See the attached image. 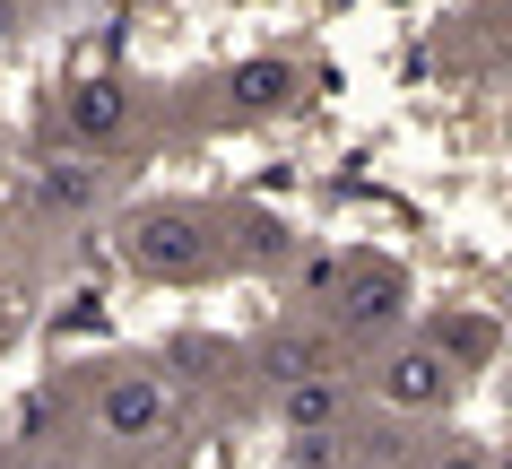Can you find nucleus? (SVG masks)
<instances>
[{
	"mask_svg": "<svg viewBox=\"0 0 512 469\" xmlns=\"http://www.w3.org/2000/svg\"><path fill=\"white\" fill-rule=\"evenodd\" d=\"M122 261L139 278H157V287H200L217 270V235L200 209H139L122 226Z\"/></svg>",
	"mask_w": 512,
	"mask_h": 469,
	"instance_id": "f257e3e1",
	"label": "nucleus"
},
{
	"mask_svg": "<svg viewBox=\"0 0 512 469\" xmlns=\"http://www.w3.org/2000/svg\"><path fill=\"white\" fill-rule=\"evenodd\" d=\"M400 304H408V278H400V261L348 252V261H339V278H330V296H322V313H330V331L374 339V331H391V322H400Z\"/></svg>",
	"mask_w": 512,
	"mask_h": 469,
	"instance_id": "f03ea898",
	"label": "nucleus"
},
{
	"mask_svg": "<svg viewBox=\"0 0 512 469\" xmlns=\"http://www.w3.org/2000/svg\"><path fill=\"white\" fill-rule=\"evenodd\" d=\"M374 391L391 400V409H443L460 391V357L443 348V339H408V348H391L374 374Z\"/></svg>",
	"mask_w": 512,
	"mask_h": 469,
	"instance_id": "7ed1b4c3",
	"label": "nucleus"
},
{
	"mask_svg": "<svg viewBox=\"0 0 512 469\" xmlns=\"http://www.w3.org/2000/svg\"><path fill=\"white\" fill-rule=\"evenodd\" d=\"M165 417H174L165 374H105V391H96V435L105 443H148L165 435Z\"/></svg>",
	"mask_w": 512,
	"mask_h": 469,
	"instance_id": "20e7f679",
	"label": "nucleus"
},
{
	"mask_svg": "<svg viewBox=\"0 0 512 469\" xmlns=\"http://www.w3.org/2000/svg\"><path fill=\"white\" fill-rule=\"evenodd\" d=\"M61 122H70V139H87V148H113V139L131 131V87L122 79H79L70 105H61Z\"/></svg>",
	"mask_w": 512,
	"mask_h": 469,
	"instance_id": "39448f33",
	"label": "nucleus"
},
{
	"mask_svg": "<svg viewBox=\"0 0 512 469\" xmlns=\"http://www.w3.org/2000/svg\"><path fill=\"white\" fill-rule=\"evenodd\" d=\"M296 96H304L296 61H243V70H235V105H252V113H287Z\"/></svg>",
	"mask_w": 512,
	"mask_h": 469,
	"instance_id": "423d86ee",
	"label": "nucleus"
},
{
	"mask_svg": "<svg viewBox=\"0 0 512 469\" xmlns=\"http://www.w3.org/2000/svg\"><path fill=\"white\" fill-rule=\"evenodd\" d=\"M261 374H270L278 391H287V383H313V374H322V339H296V331H278L270 348H261Z\"/></svg>",
	"mask_w": 512,
	"mask_h": 469,
	"instance_id": "0eeeda50",
	"label": "nucleus"
},
{
	"mask_svg": "<svg viewBox=\"0 0 512 469\" xmlns=\"http://www.w3.org/2000/svg\"><path fill=\"white\" fill-rule=\"evenodd\" d=\"M278 409H287V435H304V426H339V391L313 374V383H287V391H278Z\"/></svg>",
	"mask_w": 512,
	"mask_h": 469,
	"instance_id": "6e6552de",
	"label": "nucleus"
},
{
	"mask_svg": "<svg viewBox=\"0 0 512 469\" xmlns=\"http://www.w3.org/2000/svg\"><path fill=\"white\" fill-rule=\"evenodd\" d=\"M44 200H61V209L96 200V166H87V157H53V174H44Z\"/></svg>",
	"mask_w": 512,
	"mask_h": 469,
	"instance_id": "1a4fd4ad",
	"label": "nucleus"
},
{
	"mask_svg": "<svg viewBox=\"0 0 512 469\" xmlns=\"http://www.w3.org/2000/svg\"><path fill=\"white\" fill-rule=\"evenodd\" d=\"M339 452H348L339 426H304V435L287 443V469H339Z\"/></svg>",
	"mask_w": 512,
	"mask_h": 469,
	"instance_id": "9d476101",
	"label": "nucleus"
},
{
	"mask_svg": "<svg viewBox=\"0 0 512 469\" xmlns=\"http://www.w3.org/2000/svg\"><path fill=\"white\" fill-rule=\"evenodd\" d=\"M443 469H495V461H486L478 443H460V452H452V461H443Z\"/></svg>",
	"mask_w": 512,
	"mask_h": 469,
	"instance_id": "9b49d317",
	"label": "nucleus"
},
{
	"mask_svg": "<svg viewBox=\"0 0 512 469\" xmlns=\"http://www.w3.org/2000/svg\"><path fill=\"white\" fill-rule=\"evenodd\" d=\"M9 27H18V0H0V35H9Z\"/></svg>",
	"mask_w": 512,
	"mask_h": 469,
	"instance_id": "f8f14e48",
	"label": "nucleus"
}]
</instances>
